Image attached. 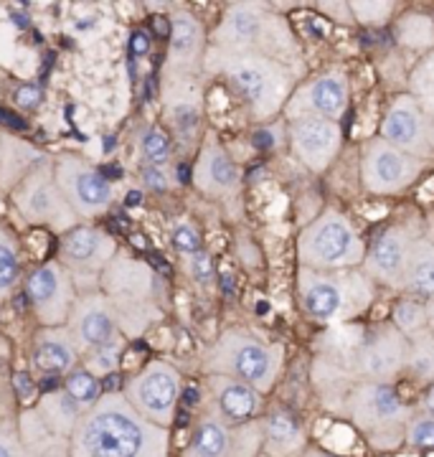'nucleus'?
Returning a JSON list of instances; mask_svg holds the SVG:
<instances>
[{"label": "nucleus", "mask_w": 434, "mask_h": 457, "mask_svg": "<svg viewBox=\"0 0 434 457\" xmlns=\"http://www.w3.org/2000/svg\"><path fill=\"white\" fill-rule=\"evenodd\" d=\"M297 300L313 323L340 326L369 311L376 300V285L363 270L315 272L297 267Z\"/></svg>", "instance_id": "nucleus-4"}, {"label": "nucleus", "mask_w": 434, "mask_h": 457, "mask_svg": "<svg viewBox=\"0 0 434 457\" xmlns=\"http://www.w3.org/2000/svg\"><path fill=\"white\" fill-rule=\"evenodd\" d=\"M21 278V252L16 237L0 224V303L8 300V295L16 290Z\"/></svg>", "instance_id": "nucleus-36"}, {"label": "nucleus", "mask_w": 434, "mask_h": 457, "mask_svg": "<svg viewBox=\"0 0 434 457\" xmlns=\"http://www.w3.org/2000/svg\"><path fill=\"white\" fill-rule=\"evenodd\" d=\"M297 457H343V455L328 453V450H322V447H318V445H307L305 450H303Z\"/></svg>", "instance_id": "nucleus-49"}, {"label": "nucleus", "mask_w": 434, "mask_h": 457, "mask_svg": "<svg viewBox=\"0 0 434 457\" xmlns=\"http://www.w3.org/2000/svg\"><path fill=\"white\" fill-rule=\"evenodd\" d=\"M257 457H270V455H264V453H262V455H257Z\"/></svg>", "instance_id": "nucleus-54"}, {"label": "nucleus", "mask_w": 434, "mask_h": 457, "mask_svg": "<svg viewBox=\"0 0 434 457\" xmlns=\"http://www.w3.org/2000/svg\"><path fill=\"white\" fill-rule=\"evenodd\" d=\"M288 140L292 155L305 165L310 173H325L343 150L340 122L321 117H300L288 122Z\"/></svg>", "instance_id": "nucleus-18"}, {"label": "nucleus", "mask_w": 434, "mask_h": 457, "mask_svg": "<svg viewBox=\"0 0 434 457\" xmlns=\"http://www.w3.org/2000/svg\"><path fill=\"white\" fill-rule=\"evenodd\" d=\"M262 455V425L231 427L206 407L201 420L196 422L191 440L183 447L180 457H257Z\"/></svg>", "instance_id": "nucleus-12"}, {"label": "nucleus", "mask_w": 434, "mask_h": 457, "mask_svg": "<svg viewBox=\"0 0 434 457\" xmlns=\"http://www.w3.org/2000/svg\"><path fill=\"white\" fill-rule=\"evenodd\" d=\"M297 264L315 272L361 270L366 242L354 221L338 209L321 212L297 234Z\"/></svg>", "instance_id": "nucleus-7"}, {"label": "nucleus", "mask_w": 434, "mask_h": 457, "mask_svg": "<svg viewBox=\"0 0 434 457\" xmlns=\"http://www.w3.org/2000/svg\"><path fill=\"white\" fill-rule=\"evenodd\" d=\"M193 180H196L198 191L206 194V196L231 198L239 194V165L231 161V155L226 153L224 147L211 140L198 155V163L193 168Z\"/></svg>", "instance_id": "nucleus-25"}, {"label": "nucleus", "mask_w": 434, "mask_h": 457, "mask_svg": "<svg viewBox=\"0 0 434 457\" xmlns=\"http://www.w3.org/2000/svg\"><path fill=\"white\" fill-rule=\"evenodd\" d=\"M0 457H29L13 420H0Z\"/></svg>", "instance_id": "nucleus-42"}, {"label": "nucleus", "mask_w": 434, "mask_h": 457, "mask_svg": "<svg viewBox=\"0 0 434 457\" xmlns=\"http://www.w3.org/2000/svg\"><path fill=\"white\" fill-rule=\"evenodd\" d=\"M173 245H176V249L180 254L193 257L196 252H201V237H198V231H196L191 224L180 221V224L173 228Z\"/></svg>", "instance_id": "nucleus-44"}, {"label": "nucleus", "mask_w": 434, "mask_h": 457, "mask_svg": "<svg viewBox=\"0 0 434 457\" xmlns=\"http://www.w3.org/2000/svg\"><path fill=\"white\" fill-rule=\"evenodd\" d=\"M71 457H168L171 432L140 417L125 394H102L69 437Z\"/></svg>", "instance_id": "nucleus-1"}, {"label": "nucleus", "mask_w": 434, "mask_h": 457, "mask_svg": "<svg viewBox=\"0 0 434 457\" xmlns=\"http://www.w3.org/2000/svg\"><path fill=\"white\" fill-rule=\"evenodd\" d=\"M402 3L396 0H351V13L355 26L366 29H384L399 13Z\"/></svg>", "instance_id": "nucleus-37"}, {"label": "nucleus", "mask_w": 434, "mask_h": 457, "mask_svg": "<svg viewBox=\"0 0 434 457\" xmlns=\"http://www.w3.org/2000/svg\"><path fill=\"white\" fill-rule=\"evenodd\" d=\"M262 453L270 457H297L307 445L303 422L289 409H272L262 420Z\"/></svg>", "instance_id": "nucleus-26"}, {"label": "nucleus", "mask_w": 434, "mask_h": 457, "mask_svg": "<svg viewBox=\"0 0 434 457\" xmlns=\"http://www.w3.org/2000/svg\"><path fill=\"white\" fill-rule=\"evenodd\" d=\"M54 176L64 194L66 204L77 216L95 219L104 213L113 204V183L110 179L79 155L64 153L54 163Z\"/></svg>", "instance_id": "nucleus-16"}, {"label": "nucleus", "mask_w": 434, "mask_h": 457, "mask_svg": "<svg viewBox=\"0 0 434 457\" xmlns=\"http://www.w3.org/2000/svg\"><path fill=\"white\" fill-rule=\"evenodd\" d=\"M143 179H145V186H147V188H153V191H165V188H168V180H165V173H163L161 168L147 165V168L143 170Z\"/></svg>", "instance_id": "nucleus-46"}, {"label": "nucleus", "mask_w": 434, "mask_h": 457, "mask_svg": "<svg viewBox=\"0 0 434 457\" xmlns=\"http://www.w3.org/2000/svg\"><path fill=\"white\" fill-rule=\"evenodd\" d=\"M351 104V79L340 66H330L295 87L282 114L289 120L321 117L340 122Z\"/></svg>", "instance_id": "nucleus-14"}, {"label": "nucleus", "mask_w": 434, "mask_h": 457, "mask_svg": "<svg viewBox=\"0 0 434 457\" xmlns=\"http://www.w3.org/2000/svg\"><path fill=\"white\" fill-rule=\"evenodd\" d=\"M404 447L417 453H434V417L414 409L404 429Z\"/></svg>", "instance_id": "nucleus-38"}, {"label": "nucleus", "mask_w": 434, "mask_h": 457, "mask_svg": "<svg viewBox=\"0 0 434 457\" xmlns=\"http://www.w3.org/2000/svg\"><path fill=\"white\" fill-rule=\"evenodd\" d=\"M404 374L409 376L417 386H424V389L434 381V336L430 330L409 338Z\"/></svg>", "instance_id": "nucleus-33"}, {"label": "nucleus", "mask_w": 434, "mask_h": 457, "mask_svg": "<svg viewBox=\"0 0 434 457\" xmlns=\"http://www.w3.org/2000/svg\"><path fill=\"white\" fill-rule=\"evenodd\" d=\"M204 69L209 74L221 77L257 122H267L282 114L295 87L305 79L303 71L270 56L249 54V51L213 49V46L206 49Z\"/></svg>", "instance_id": "nucleus-2"}, {"label": "nucleus", "mask_w": 434, "mask_h": 457, "mask_svg": "<svg viewBox=\"0 0 434 457\" xmlns=\"http://www.w3.org/2000/svg\"><path fill=\"white\" fill-rule=\"evenodd\" d=\"M69 333L77 351H95L117 341V320L110 300L102 293L81 295L69 315Z\"/></svg>", "instance_id": "nucleus-21"}, {"label": "nucleus", "mask_w": 434, "mask_h": 457, "mask_svg": "<svg viewBox=\"0 0 434 457\" xmlns=\"http://www.w3.org/2000/svg\"><path fill=\"white\" fill-rule=\"evenodd\" d=\"M188 272H191V278L198 282V285H209L213 282V262L206 252H196L191 260H188Z\"/></svg>", "instance_id": "nucleus-45"}, {"label": "nucleus", "mask_w": 434, "mask_h": 457, "mask_svg": "<svg viewBox=\"0 0 434 457\" xmlns=\"http://www.w3.org/2000/svg\"><path fill=\"white\" fill-rule=\"evenodd\" d=\"M209 407L224 420L226 425L241 427L249 422H257L264 396L255 392L252 386L241 384L229 376H209Z\"/></svg>", "instance_id": "nucleus-23"}, {"label": "nucleus", "mask_w": 434, "mask_h": 457, "mask_svg": "<svg viewBox=\"0 0 434 457\" xmlns=\"http://www.w3.org/2000/svg\"><path fill=\"white\" fill-rule=\"evenodd\" d=\"M135 51H138V54H140V51H147V36H145V33H138V36H135Z\"/></svg>", "instance_id": "nucleus-50"}, {"label": "nucleus", "mask_w": 434, "mask_h": 457, "mask_svg": "<svg viewBox=\"0 0 434 457\" xmlns=\"http://www.w3.org/2000/svg\"><path fill=\"white\" fill-rule=\"evenodd\" d=\"M313 11H318L328 21L338 26H355L354 13H351V0H325V3H313Z\"/></svg>", "instance_id": "nucleus-43"}, {"label": "nucleus", "mask_w": 434, "mask_h": 457, "mask_svg": "<svg viewBox=\"0 0 434 457\" xmlns=\"http://www.w3.org/2000/svg\"><path fill=\"white\" fill-rule=\"evenodd\" d=\"M421 411L424 414H430V417H434V381L424 389V396H421Z\"/></svg>", "instance_id": "nucleus-47"}, {"label": "nucleus", "mask_w": 434, "mask_h": 457, "mask_svg": "<svg viewBox=\"0 0 434 457\" xmlns=\"http://www.w3.org/2000/svg\"><path fill=\"white\" fill-rule=\"evenodd\" d=\"M421 234L417 221H396L388 224L379 234H373L371 245L366 242V257H363V275L373 282L388 290H399L402 293L404 272H406V262L412 254V246Z\"/></svg>", "instance_id": "nucleus-13"}, {"label": "nucleus", "mask_w": 434, "mask_h": 457, "mask_svg": "<svg viewBox=\"0 0 434 457\" xmlns=\"http://www.w3.org/2000/svg\"><path fill=\"white\" fill-rule=\"evenodd\" d=\"M18 432L29 457H71L69 440L48 432L36 409H26L18 420Z\"/></svg>", "instance_id": "nucleus-29"}, {"label": "nucleus", "mask_w": 434, "mask_h": 457, "mask_svg": "<svg viewBox=\"0 0 434 457\" xmlns=\"http://www.w3.org/2000/svg\"><path fill=\"white\" fill-rule=\"evenodd\" d=\"M0 150H3V135H0Z\"/></svg>", "instance_id": "nucleus-53"}, {"label": "nucleus", "mask_w": 434, "mask_h": 457, "mask_svg": "<svg viewBox=\"0 0 434 457\" xmlns=\"http://www.w3.org/2000/svg\"><path fill=\"white\" fill-rule=\"evenodd\" d=\"M165 112L178 140L191 145L204 117V95L193 77H165Z\"/></svg>", "instance_id": "nucleus-24"}, {"label": "nucleus", "mask_w": 434, "mask_h": 457, "mask_svg": "<svg viewBox=\"0 0 434 457\" xmlns=\"http://www.w3.org/2000/svg\"><path fill=\"white\" fill-rule=\"evenodd\" d=\"M396 41L421 56L434 51V16L430 13H402L396 18Z\"/></svg>", "instance_id": "nucleus-32"}, {"label": "nucleus", "mask_w": 434, "mask_h": 457, "mask_svg": "<svg viewBox=\"0 0 434 457\" xmlns=\"http://www.w3.org/2000/svg\"><path fill=\"white\" fill-rule=\"evenodd\" d=\"M430 132H432V120L409 95H399L386 110L379 137L421 163H430L434 161Z\"/></svg>", "instance_id": "nucleus-17"}, {"label": "nucleus", "mask_w": 434, "mask_h": 457, "mask_svg": "<svg viewBox=\"0 0 434 457\" xmlns=\"http://www.w3.org/2000/svg\"><path fill=\"white\" fill-rule=\"evenodd\" d=\"M340 411L376 453H394L404 445V429L414 407L404 402L394 384L351 381Z\"/></svg>", "instance_id": "nucleus-5"}, {"label": "nucleus", "mask_w": 434, "mask_h": 457, "mask_svg": "<svg viewBox=\"0 0 434 457\" xmlns=\"http://www.w3.org/2000/svg\"><path fill=\"white\" fill-rule=\"evenodd\" d=\"M140 150H143L145 161L153 168H161L168 158H171V140L168 135L158 128H147L143 132V140H140Z\"/></svg>", "instance_id": "nucleus-40"}, {"label": "nucleus", "mask_w": 434, "mask_h": 457, "mask_svg": "<svg viewBox=\"0 0 434 457\" xmlns=\"http://www.w3.org/2000/svg\"><path fill=\"white\" fill-rule=\"evenodd\" d=\"M13 201L21 216L31 224L54 228V231H71L77 227V213L66 204L64 194L54 176V163L44 158L13 186Z\"/></svg>", "instance_id": "nucleus-10"}, {"label": "nucleus", "mask_w": 434, "mask_h": 457, "mask_svg": "<svg viewBox=\"0 0 434 457\" xmlns=\"http://www.w3.org/2000/svg\"><path fill=\"white\" fill-rule=\"evenodd\" d=\"M102 287L113 305L117 326L128 336L143 333L161 315L153 305V297L158 293V278L143 262L129 257L113 260L102 272Z\"/></svg>", "instance_id": "nucleus-8"}, {"label": "nucleus", "mask_w": 434, "mask_h": 457, "mask_svg": "<svg viewBox=\"0 0 434 457\" xmlns=\"http://www.w3.org/2000/svg\"><path fill=\"white\" fill-rule=\"evenodd\" d=\"M29 297L38 320L46 328H62L69 323L71 308L77 303L71 275L59 260L41 264L29 278Z\"/></svg>", "instance_id": "nucleus-19"}, {"label": "nucleus", "mask_w": 434, "mask_h": 457, "mask_svg": "<svg viewBox=\"0 0 434 457\" xmlns=\"http://www.w3.org/2000/svg\"><path fill=\"white\" fill-rule=\"evenodd\" d=\"M211 46L262 54L305 74L303 49L289 21L267 3H229L221 23L211 33Z\"/></svg>", "instance_id": "nucleus-3"}, {"label": "nucleus", "mask_w": 434, "mask_h": 457, "mask_svg": "<svg viewBox=\"0 0 434 457\" xmlns=\"http://www.w3.org/2000/svg\"><path fill=\"white\" fill-rule=\"evenodd\" d=\"M391 326L396 328L404 338H414L419 333L430 330L427 303H421L417 297L404 295L402 300H396L394 308H391Z\"/></svg>", "instance_id": "nucleus-35"}, {"label": "nucleus", "mask_w": 434, "mask_h": 457, "mask_svg": "<svg viewBox=\"0 0 434 457\" xmlns=\"http://www.w3.org/2000/svg\"><path fill=\"white\" fill-rule=\"evenodd\" d=\"M38 417H41V422L46 425L48 432H54V435H59V437H71V432H74V427L81 420V414L87 411V409L77 404L69 394L62 389V392H51L46 396H41V402H38Z\"/></svg>", "instance_id": "nucleus-30"}, {"label": "nucleus", "mask_w": 434, "mask_h": 457, "mask_svg": "<svg viewBox=\"0 0 434 457\" xmlns=\"http://www.w3.org/2000/svg\"><path fill=\"white\" fill-rule=\"evenodd\" d=\"M206 59V33L201 21L186 11L173 16L171 23V51L165 77H193L198 69H204Z\"/></svg>", "instance_id": "nucleus-22"}, {"label": "nucleus", "mask_w": 434, "mask_h": 457, "mask_svg": "<svg viewBox=\"0 0 434 457\" xmlns=\"http://www.w3.org/2000/svg\"><path fill=\"white\" fill-rule=\"evenodd\" d=\"M64 392L81 404L84 409H92L102 399V386H99V381H96L95 374H89L87 369H77V371H71V374L66 376V384H64Z\"/></svg>", "instance_id": "nucleus-39"}, {"label": "nucleus", "mask_w": 434, "mask_h": 457, "mask_svg": "<svg viewBox=\"0 0 434 457\" xmlns=\"http://www.w3.org/2000/svg\"><path fill=\"white\" fill-rule=\"evenodd\" d=\"M402 293L417 297L421 303H434V239L430 234H419L406 262Z\"/></svg>", "instance_id": "nucleus-28"}, {"label": "nucleus", "mask_w": 434, "mask_h": 457, "mask_svg": "<svg viewBox=\"0 0 434 457\" xmlns=\"http://www.w3.org/2000/svg\"><path fill=\"white\" fill-rule=\"evenodd\" d=\"M120 353H122V341L117 338L114 343H107V345H102V348H95V351H89L87 353V371L89 374H113L114 369H117V363H120Z\"/></svg>", "instance_id": "nucleus-41"}, {"label": "nucleus", "mask_w": 434, "mask_h": 457, "mask_svg": "<svg viewBox=\"0 0 434 457\" xmlns=\"http://www.w3.org/2000/svg\"><path fill=\"white\" fill-rule=\"evenodd\" d=\"M117 246L107 231L95 227H74L59 242V262L69 275L92 278L102 275L114 260Z\"/></svg>", "instance_id": "nucleus-20"}, {"label": "nucleus", "mask_w": 434, "mask_h": 457, "mask_svg": "<svg viewBox=\"0 0 434 457\" xmlns=\"http://www.w3.org/2000/svg\"><path fill=\"white\" fill-rule=\"evenodd\" d=\"M36 97H38V92L31 89V87H26V89H21V92H18V104H23V107H33V104H36Z\"/></svg>", "instance_id": "nucleus-48"}, {"label": "nucleus", "mask_w": 434, "mask_h": 457, "mask_svg": "<svg viewBox=\"0 0 434 457\" xmlns=\"http://www.w3.org/2000/svg\"><path fill=\"white\" fill-rule=\"evenodd\" d=\"M77 345L71 341L69 328H44L36 338L33 348V366L44 376H64L74 371L77 363Z\"/></svg>", "instance_id": "nucleus-27"}, {"label": "nucleus", "mask_w": 434, "mask_h": 457, "mask_svg": "<svg viewBox=\"0 0 434 457\" xmlns=\"http://www.w3.org/2000/svg\"><path fill=\"white\" fill-rule=\"evenodd\" d=\"M178 396H180V374L165 361L147 363L125 389V399L132 404V409L147 422L165 429L173 425Z\"/></svg>", "instance_id": "nucleus-15"}, {"label": "nucleus", "mask_w": 434, "mask_h": 457, "mask_svg": "<svg viewBox=\"0 0 434 457\" xmlns=\"http://www.w3.org/2000/svg\"><path fill=\"white\" fill-rule=\"evenodd\" d=\"M409 338H404L391 320L369 328L361 341L346 353L343 363H336L348 381L394 384L406 369Z\"/></svg>", "instance_id": "nucleus-9"}, {"label": "nucleus", "mask_w": 434, "mask_h": 457, "mask_svg": "<svg viewBox=\"0 0 434 457\" xmlns=\"http://www.w3.org/2000/svg\"><path fill=\"white\" fill-rule=\"evenodd\" d=\"M430 143H432V153H434V122H432V132H430Z\"/></svg>", "instance_id": "nucleus-52"}, {"label": "nucleus", "mask_w": 434, "mask_h": 457, "mask_svg": "<svg viewBox=\"0 0 434 457\" xmlns=\"http://www.w3.org/2000/svg\"><path fill=\"white\" fill-rule=\"evenodd\" d=\"M204 369L216 376H229L252 386L262 396L272 392L285 371L282 343L259 338L249 330L231 328L211 345L204 356Z\"/></svg>", "instance_id": "nucleus-6"}, {"label": "nucleus", "mask_w": 434, "mask_h": 457, "mask_svg": "<svg viewBox=\"0 0 434 457\" xmlns=\"http://www.w3.org/2000/svg\"><path fill=\"white\" fill-rule=\"evenodd\" d=\"M427 165L384 143L379 135L361 147V183L371 196H399L421 179Z\"/></svg>", "instance_id": "nucleus-11"}, {"label": "nucleus", "mask_w": 434, "mask_h": 457, "mask_svg": "<svg viewBox=\"0 0 434 457\" xmlns=\"http://www.w3.org/2000/svg\"><path fill=\"white\" fill-rule=\"evenodd\" d=\"M44 161V155L31 145L21 143L16 137H3V150H0V180L13 188L18 180L23 179L33 165Z\"/></svg>", "instance_id": "nucleus-31"}, {"label": "nucleus", "mask_w": 434, "mask_h": 457, "mask_svg": "<svg viewBox=\"0 0 434 457\" xmlns=\"http://www.w3.org/2000/svg\"><path fill=\"white\" fill-rule=\"evenodd\" d=\"M406 89H409L406 95L414 99L434 122V51L419 56L414 69L409 71Z\"/></svg>", "instance_id": "nucleus-34"}, {"label": "nucleus", "mask_w": 434, "mask_h": 457, "mask_svg": "<svg viewBox=\"0 0 434 457\" xmlns=\"http://www.w3.org/2000/svg\"><path fill=\"white\" fill-rule=\"evenodd\" d=\"M427 318H430V333L434 336V303H427Z\"/></svg>", "instance_id": "nucleus-51"}]
</instances>
